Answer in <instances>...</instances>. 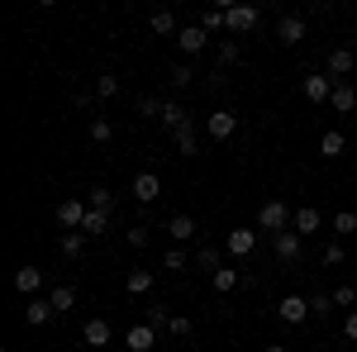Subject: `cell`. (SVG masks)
I'll return each mask as SVG.
<instances>
[{
    "label": "cell",
    "instance_id": "obj_1",
    "mask_svg": "<svg viewBox=\"0 0 357 352\" xmlns=\"http://www.w3.org/2000/svg\"><path fill=\"white\" fill-rule=\"evenodd\" d=\"M291 210H286V200H267V205H262V210H257V229H267V234H286V229H291Z\"/></svg>",
    "mask_w": 357,
    "mask_h": 352
},
{
    "label": "cell",
    "instance_id": "obj_2",
    "mask_svg": "<svg viewBox=\"0 0 357 352\" xmlns=\"http://www.w3.org/2000/svg\"><path fill=\"white\" fill-rule=\"evenodd\" d=\"M224 247H229V257H252L257 252V229H229Z\"/></svg>",
    "mask_w": 357,
    "mask_h": 352
},
{
    "label": "cell",
    "instance_id": "obj_3",
    "mask_svg": "<svg viewBox=\"0 0 357 352\" xmlns=\"http://www.w3.org/2000/svg\"><path fill=\"white\" fill-rule=\"evenodd\" d=\"M205 134L215 138V143H224V138L238 134V114H229V109H220V114H210L205 119Z\"/></svg>",
    "mask_w": 357,
    "mask_h": 352
},
{
    "label": "cell",
    "instance_id": "obj_4",
    "mask_svg": "<svg viewBox=\"0 0 357 352\" xmlns=\"http://www.w3.org/2000/svg\"><path fill=\"white\" fill-rule=\"evenodd\" d=\"M333 86H338V82H333L329 72H324V77L314 72V77H305V82H301V91H305V100H314V105H324V100L333 95Z\"/></svg>",
    "mask_w": 357,
    "mask_h": 352
},
{
    "label": "cell",
    "instance_id": "obj_5",
    "mask_svg": "<svg viewBox=\"0 0 357 352\" xmlns=\"http://www.w3.org/2000/svg\"><path fill=\"white\" fill-rule=\"evenodd\" d=\"M124 348L129 352H153L158 348V328L153 324H134L129 333H124Z\"/></svg>",
    "mask_w": 357,
    "mask_h": 352
},
{
    "label": "cell",
    "instance_id": "obj_6",
    "mask_svg": "<svg viewBox=\"0 0 357 352\" xmlns=\"http://www.w3.org/2000/svg\"><path fill=\"white\" fill-rule=\"evenodd\" d=\"M257 29V5H229V33H252Z\"/></svg>",
    "mask_w": 357,
    "mask_h": 352
},
{
    "label": "cell",
    "instance_id": "obj_7",
    "mask_svg": "<svg viewBox=\"0 0 357 352\" xmlns=\"http://www.w3.org/2000/svg\"><path fill=\"white\" fill-rule=\"evenodd\" d=\"M176 43H181V53H205V48H210V33H205L200 24H181Z\"/></svg>",
    "mask_w": 357,
    "mask_h": 352
},
{
    "label": "cell",
    "instance_id": "obj_8",
    "mask_svg": "<svg viewBox=\"0 0 357 352\" xmlns=\"http://www.w3.org/2000/svg\"><path fill=\"white\" fill-rule=\"evenodd\" d=\"M134 195H138V205H153V200L162 195V181H158V171H138V176H134Z\"/></svg>",
    "mask_w": 357,
    "mask_h": 352
},
{
    "label": "cell",
    "instance_id": "obj_9",
    "mask_svg": "<svg viewBox=\"0 0 357 352\" xmlns=\"http://www.w3.org/2000/svg\"><path fill=\"white\" fill-rule=\"evenodd\" d=\"M276 314H281L286 324H305V319H310V300L305 296H286L281 305H276Z\"/></svg>",
    "mask_w": 357,
    "mask_h": 352
},
{
    "label": "cell",
    "instance_id": "obj_10",
    "mask_svg": "<svg viewBox=\"0 0 357 352\" xmlns=\"http://www.w3.org/2000/svg\"><path fill=\"white\" fill-rule=\"evenodd\" d=\"M82 338H86V348H105V343H114V328H110V319H86Z\"/></svg>",
    "mask_w": 357,
    "mask_h": 352
},
{
    "label": "cell",
    "instance_id": "obj_11",
    "mask_svg": "<svg viewBox=\"0 0 357 352\" xmlns=\"http://www.w3.org/2000/svg\"><path fill=\"white\" fill-rule=\"evenodd\" d=\"M272 247H276V257H281V262H301V234H291V229H286V234H276V238H272Z\"/></svg>",
    "mask_w": 357,
    "mask_h": 352
},
{
    "label": "cell",
    "instance_id": "obj_12",
    "mask_svg": "<svg viewBox=\"0 0 357 352\" xmlns=\"http://www.w3.org/2000/svg\"><path fill=\"white\" fill-rule=\"evenodd\" d=\"M276 38L296 48V43L305 38V20H301V15H281V24H276Z\"/></svg>",
    "mask_w": 357,
    "mask_h": 352
},
{
    "label": "cell",
    "instance_id": "obj_13",
    "mask_svg": "<svg viewBox=\"0 0 357 352\" xmlns=\"http://www.w3.org/2000/svg\"><path fill=\"white\" fill-rule=\"evenodd\" d=\"M319 224H324V215H319L314 205H301V210H296V219H291V229H296L301 238H305V234H314Z\"/></svg>",
    "mask_w": 357,
    "mask_h": 352
},
{
    "label": "cell",
    "instance_id": "obj_14",
    "mask_svg": "<svg viewBox=\"0 0 357 352\" xmlns=\"http://www.w3.org/2000/svg\"><path fill=\"white\" fill-rule=\"evenodd\" d=\"M200 29H205V33L229 29V5H210V10H200Z\"/></svg>",
    "mask_w": 357,
    "mask_h": 352
},
{
    "label": "cell",
    "instance_id": "obj_15",
    "mask_svg": "<svg viewBox=\"0 0 357 352\" xmlns=\"http://www.w3.org/2000/svg\"><path fill=\"white\" fill-rule=\"evenodd\" d=\"M238 267H220L215 276H210V286H215V296H229V291H238Z\"/></svg>",
    "mask_w": 357,
    "mask_h": 352
},
{
    "label": "cell",
    "instance_id": "obj_16",
    "mask_svg": "<svg viewBox=\"0 0 357 352\" xmlns=\"http://www.w3.org/2000/svg\"><path fill=\"white\" fill-rule=\"evenodd\" d=\"M38 286H43V271H38V267H20V271H15V291H24L29 300H33Z\"/></svg>",
    "mask_w": 357,
    "mask_h": 352
},
{
    "label": "cell",
    "instance_id": "obj_17",
    "mask_svg": "<svg viewBox=\"0 0 357 352\" xmlns=\"http://www.w3.org/2000/svg\"><path fill=\"white\" fill-rule=\"evenodd\" d=\"M329 100H333V109H338V114H353V109H357V91H353L348 82H338Z\"/></svg>",
    "mask_w": 357,
    "mask_h": 352
},
{
    "label": "cell",
    "instance_id": "obj_18",
    "mask_svg": "<svg viewBox=\"0 0 357 352\" xmlns=\"http://www.w3.org/2000/svg\"><path fill=\"white\" fill-rule=\"evenodd\" d=\"M24 319H29V328H43L48 319H53V305H48V300H29V305H24Z\"/></svg>",
    "mask_w": 357,
    "mask_h": 352
},
{
    "label": "cell",
    "instance_id": "obj_19",
    "mask_svg": "<svg viewBox=\"0 0 357 352\" xmlns=\"http://www.w3.org/2000/svg\"><path fill=\"white\" fill-rule=\"evenodd\" d=\"M167 234H172L176 243H186V238H195V219L191 215H172L167 219Z\"/></svg>",
    "mask_w": 357,
    "mask_h": 352
},
{
    "label": "cell",
    "instance_id": "obj_20",
    "mask_svg": "<svg viewBox=\"0 0 357 352\" xmlns=\"http://www.w3.org/2000/svg\"><path fill=\"white\" fill-rule=\"evenodd\" d=\"M353 62H357V57L348 53V48H333V53H329V77H333V82H338V77H348V72H353Z\"/></svg>",
    "mask_w": 357,
    "mask_h": 352
},
{
    "label": "cell",
    "instance_id": "obj_21",
    "mask_svg": "<svg viewBox=\"0 0 357 352\" xmlns=\"http://www.w3.org/2000/svg\"><path fill=\"white\" fill-rule=\"evenodd\" d=\"M48 305H53V314H72V305H77V291H72V286H57L53 296H48Z\"/></svg>",
    "mask_w": 357,
    "mask_h": 352
},
{
    "label": "cell",
    "instance_id": "obj_22",
    "mask_svg": "<svg viewBox=\"0 0 357 352\" xmlns=\"http://www.w3.org/2000/svg\"><path fill=\"white\" fill-rule=\"evenodd\" d=\"M124 291H129V296H148V291H153V271H129V276H124Z\"/></svg>",
    "mask_w": 357,
    "mask_h": 352
},
{
    "label": "cell",
    "instance_id": "obj_23",
    "mask_svg": "<svg viewBox=\"0 0 357 352\" xmlns=\"http://www.w3.org/2000/svg\"><path fill=\"white\" fill-rule=\"evenodd\" d=\"M343 148H348V138L338 134V129H329V134L319 138V153H324V158H338V153H343Z\"/></svg>",
    "mask_w": 357,
    "mask_h": 352
},
{
    "label": "cell",
    "instance_id": "obj_24",
    "mask_svg": "<svg viewBox=\"0 0 357 352\" xmlns=\"http://www.w3.org/2000/svg\"><path fill=\"white\" fill-rule=\"evenodd\" d=\"M148 24H153V33H181V29H176V15H172V10H158V15H153Z\"/></svg>",
    "mask_w": 357,
    "mask_h": 352
},
{
    "label": "cell",
    "instance_id": "obj_25",
    "mask_svg": "<svg viewBox=\"0 0 357 352\" xmlns=\"http://www.w3.org/2000/svg\"><path fill=\"white\" fill-rule=\"evenodd\" d=\"M86 205H91V210H105V215H110V210H114V195H110L105 186H96L91 195H86Z\"/></svg>",
    "mask_w": 357,
    "mask_h": 352
},
{
    "label": "cell",
    "instance_id": "obj_26",
    "mask_svg": "<svg viewBox=\"0 0 357 352\" xmlns=\"http://www.w3.org/2000/svg\"><path fill=\"white\" fill-rule=\"evenodd\" d=\"M162 124H167V129H172V134H176V129H186L191 119L181 114V105H162Z\"/></svg>",
    "mask_w": 357,
    "mask_h": 352
},
{
    "label": "cell",
    "instance_id": "obj_27",
    "mask_svg": "<svg viewBox=\"0 0 357 352\" xmlns=\"http://www.w3.org/2000/svg\"><path fill=\"white\" fill-rule=\"evenodd\" d=\"M86 252V234H62V257H82Z\"/></svg>",
    "mask_w": 357,
    "mask_h": 352
},
{
    "label": "cell",
    "instance_id": "obj_28",
    "mask_svg": "<svg viewBox=\"0 0 357 352\" xmlns=\"http://www.w3.org/2000/svg\"><path fill=\"white\" fill-rule=\"evenodd\" d=\"M333 314V296H310V319H329Z\"/></svg>",
    "mask_w": 357,
    "mask_h": 352
},
{
    "label": "cell",
    "instance_id": "obj_29",
    "mask_svg": "<svg viewBox=\"0 0 357 352\" xmlns=\"http://www.w3.org/2000/svg\"><path fill=\"white\" fill-rule=\"evenodd\" d=\"M176 153H181V158H195V134H191V124H186V129H176Z\"/></svg>",
    "mask_w": 357,
    "mask_h": 352
},
{
    "label": "cell",
    "instance_id": "obj_30",
    "mask_svg": "<svg viewBox=\"0 0 357 352\" xmlns=\"http://www.w3.org/2000/svg\"><path fill=\"white\" fill-rule=\"evenodd\" d=\"M138 114L143 119H162V100L158 95H138Z\"/></svg>",
    "mask_w": 357,
    "mask_h": 352
},
{
    "label": "cell",
    "instance_id": "obj_31",
    "mask_svg": "<svg viewBox=\"0 0 357 352\" xmlns=\"http://www.w3.org/2000/svg\"><path fill=\"white\" fill-rule=\"evenodd\" d=\"M82 234H86V238L105 234V210H91V215H86V224H82Z\"/></svg>",
    "mask_w": 357,
    "mask_h": 352
},
{
    "label": "cell",
    "instance_id": "obj_32",
    "mask_svg": "<svg viewBox=\"0 0 357 352\" xmlns=\"http://www.w3.org/2000/svg\"><path fill=\"white\" fill-rule=\"evenodd\" d=\"M162 267H167V271H176V276H181V271L191 267V257H186L181 247H172V252H167V257H162Z\"/></svg>",
    "mask_w": 357,
    "mask_h": 352
},
{
    "label": "cell",
    "instance_id": "obj_33",
    "mask_svg": "<svg viewBox=\"0 0 357 352\" xmlns=\"http://www.w3.org/2000/svg\"><path fill=\"white\" fill-rule=\"evenodd\" d=\"M333 234H357V215L353 210H338V215H333Z\"/></svg>",
    "mask_w": 357,
    "mask_h": 352
},
{
    "label": "cell",
    "instance_id": "obj_34",
    "mask_svg": "<svg viewBox=\"0 0 357 352\" xmlns=\"http://www.w3.org/2000/svg\"><path fill=\"white\" fill-rule=\"evenodd\" d=\"M195 262L215 276V271H220V247H200V252H195Z\"/></svg>",
    "mask_w": 357,
    "mask_h": 352
},
{
    "label": "cell",
    "instance_id": "obj_35",
    "mask_svg": "<svg viewBox=\"0 0 357 352\" xmlns=\"http://www.w3.org/2000/svg\"><path fill=\"white\" fill-rule=\"evenodd\" d=\"M91 138H96V143H110L114 124H110V119H91Z\"/></svg>",
    "mask_w": 357,
    "mask_h": 352
},
{
    "label": "cell",
    "instance_id": "obj_36",
    "mask_svg": "<svg viewBox=\"0 0 357 352\" xmlns=\"http://www.w3.org/2000/svg\"><path fill=\"white\" fill-rule=\"evenodd\" d=\"M96 95H105V100L119 95V77H110V72H105V77H96Z\"/></svg>",
    "mask_w": 357,
    "mask_h": 352
},
{
    "label": "cell",
    "instance_id": "obj_37",
    "mask_svg": "<svg viewBox=\"0 0 357 352\" xmlns=\"http://www.w3.org/2000/svg\"><path fill=\"white\" fill-rule=\"evenodd\" d=\"M148 324L153 328H172V314H167L162 305H153V309H148Z\"/></svg>",
    "mask_w": 357,
    "mask_h": 352
},
{
    "label": "cell",
    "instance_id": "obj_38",
    "mask_svg": "<svg viewBox=\"0 0 357 352\" xmlns=\"http://www.w3.org/2000/svg\"><path fill=\"white\" fill-rule=\"evenodd\" d=\"M191 67H186V62H176V67H172V86H191Z\"/></svg>",
    "mask_w": 357,
    "mask_h": 352
},
{
    "label": "cell",
    "instance_id": "obj_39",
    "mask_svg": "<svg viewBox=\"0 0 357 352\" xmlns=\"http://www.w3.org/2000/svg\"><path fill=\"white\" fill-rule=\"evenodd\" d=\"M191 319H186V314H172V333H176V338H191Z\"/></svg>",
    "mask_w": 357,
    "mask_h": 352
},
{
    "label": "cell",
    "instance_id": "obj_40",
    "mask_svg": "<svg viewBox=\"0 0 357 352\" xmlns=\"http://www.w3.org/2000/svg\"><path fill=\"white\" fill-rule=\"evenodd\" d=\"M124 243H129V247H148V229H143V224L129 229V234H124Z\"/></svg>",
    "mask_w": 357,
    "mask_h": 352
},
{
    "label": "cell",
    "instance_id": "obj_41",
    "mask_svg": "<svg viewBox=\"0 0 357 352\" xmlns=\"http://www.w3.org/2000/svg\"><path fill=\"white\" fill-rule=\"evenodd\" d=\"M357 300V286H338V291H333V305H353Z\"/></svg>",
    "mask_w": 357,
    "mask_h": 352
},
{
    "label": "cell",
    "instance_id": "obj_42",
    "mask_svg": "<svg viewBox=\"0 0 357 352\" xmlns=\"http://www.w3.org/2000/svg\"><path fill=\"white\" fill-rule=\"evenodd\" d=\"M220 62H238V43H234V38L220 43Z\"/></svg>",
    "mask_w": 357,
    "mask_h": 352
},
{
    "label": "cell",
    "instance_id": "obj_43",
    "mask_svg": "<svg viewBox=\"0 0 357 352\" xmlns=\"http://www.w3.org/2000/svg\"><path fill=\"white\" fill-rule=\"evenodd\" d=\"M343 338H353V343H357V309L348 314V319H343Z\"/></svg>",
    "mask_w": 357,
    "mask_h": 352
},
{
    "label": "cell",
    "instance_id": "obj_44",
    "mask_svg": "<svg viewBox=\"0 0 357 352\" xmlns=\"http://www.w3.org/2000/svg\"><path fill=\"white\" fill-rule=\"evenodd\" d=\"M262 352H291V348H281V343H267V348H262Z\"/></svg>",
    "mask_w": 357,
    "mask_h": 352
}]
</instances>
